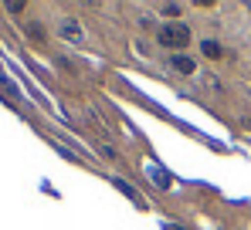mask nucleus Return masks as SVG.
<instances>
[{
    "mask_svg": "<svg viewBox=\"0 0 251 230\" xmlns=\"http://www.w3.org/2000/svg\"><path fill=\"white\" fill-rule=\"evenodd\" d=\"M160 44H167V47H173V51H180V47H187L190 44V27L187 24H163L160 27Z\"/></svg>",
    "mask_w": 251,
    "mask_h": 230,
    "instance_id": "1",
    "label": "nucleus"
},
{
    "mask_svg": "<svg viewBox=\"0 0 251 230\" xmlns=\"http://www.w3.org/2000/svg\"><path fill=\"white\" fill-rule=\"evenodd\" d=\"M170 68L180 71V75H194V71H197L194 58H183V54H173V58H170Z\"/></svg>",
    "mask_w": 251,
    "mask_h": 230,
    "instance_id": "2",
    "label": "nucleus"
},
{
    "mask_svg": "<svg viewBox=\"0 0 251 230\" xmlns=\"http://www.w3.org/2000/svg\"><path fill=\"white\" fill-rule=\"evenodd\" d=\"M61 34H65V38H72V41H75V44H82V41H85L82 27H78L75 21H65V24H61Z\"/></svg>",
    "mask_w": 251,
    "mask_h": 230,
    "instance_id": "3",
    "label": "nucleus"
},
{
    "mask_svg": "<svg viewBox=\"0 0 251 230\" xmlns=\"http://www.w3.org/2000/svg\"><path fill=\"white\" fill-rule=\"evenodd\" d=\"M201 51H204V54H207L210 61H217V58H221V54H224V47H221V44H217V41H204V44H201Z\"/></svg>",
    "mask_w": 251,
    "mask_h": 230,
    "instance_id": "4",
    "label": "nucleus"
}]
</instances>
